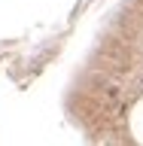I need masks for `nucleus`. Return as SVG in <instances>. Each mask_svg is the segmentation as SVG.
<instances>
[]
</instances>
